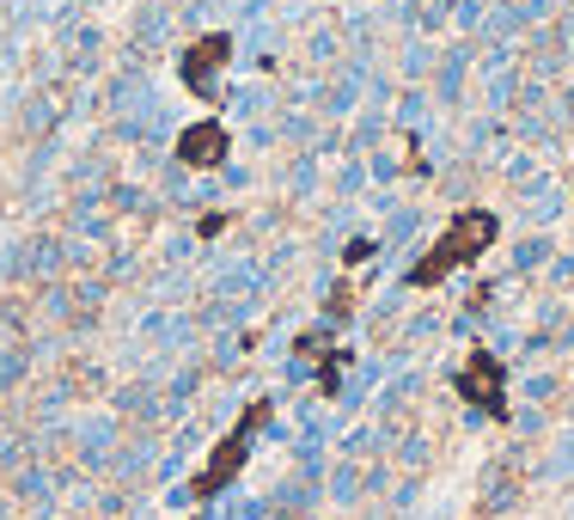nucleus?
<instances>
[{
  "mask_svg": "<svg viewBox=\"0 0 574 520\" xmlns=\"http://www.w3.org/2000/svg\"><path fill=\"white\" fill-rule=\"evenodd\" d=\"M489 240H496V214L465 209V214L453 221V227H446V240L428 252V264H416V282H440L446 269H453V264H465V257H477Z\"/></svg>",
  "mask_w": 574,
  "mask_h": 520,
  "instance_id": "nucleus-1",
  "label": "nucleus"
},
{
  "mask_svg": "<svg viewBox=\"0 0 574 520\" xmlns=\"http://www.w3.org/2000/svg\"><path fill=\"white\" fill-rule=\"evenodd\" d=\"M226 55H233V38H226V31H209L202 43H190V50H183V86L214 98L221 93V62Z\"/></svg>",
  "mask_w": 574,
  "mask_h": 520,
  "instance_id": "nucleus-2",
  "label": "nucleus"
},
{
  "mask_svg": "<svg viewBox=\"0 0 574 520\" xmlns=\"http://www.w3.org/2000/svg\"><path fill=\"white\" fill-rule=\"evenodd\" d=\"M178 160L183 166H221L226 160V129L221 123H196L178 135Z\"/></svg>",
  "mask_w": 574,
  "mask_h": 520,
  "instance_id": "nucleus-3",
  "label": "nucleus"
},
{
  "mask_svg": "<svg viewBox=\"0 0 574 520\" xmlns=\"http://www.w3.org/2000/svg\"><path fill=\"white\" fill-rule=\"evenodd\" d=\"M269 514V502H257V496H226L221 520H263Z\"/></svg>",
  "mask_w": 574,
  "mask_h": 520,
  "instance_id": "nucleus-4",
  "label": "nucleus"
},
{
  "mask_svg": "<svg viewBox=\"0 0 574 520\" xmlns=\"http://www.w3.org/2000/svg\"><path fill=\"white\" fill-rule=\"evenodd\" d=\"M19 374H25V355H19V349H0V392L19 386Z\"/></svg>",
  "mask_w": 574,
  "mask_h": 520,
  "instance_id": "nucleus-5",
  "label": "nucleus"
}]
</instances>
